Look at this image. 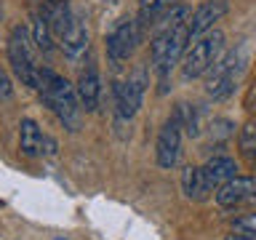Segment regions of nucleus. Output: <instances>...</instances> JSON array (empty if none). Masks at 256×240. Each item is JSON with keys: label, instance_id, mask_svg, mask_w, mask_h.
<instances>
[{"label": "nucleus", "instance_id": "1", "mask_svg": "<svg viewBox=\"0 0 256 240\" xmlns=\"http://www.w3.org/2000/svg\"><path fill=\"white\" fill-rule=\"evenodd\" d=\"M40 94H43V102L56 112V118L62 120V126L67 131H78L80 126V99L78 91L72 88L70 80H64L62 75H56L54 70L43 67V75H40Z\"/></svg>", "mask_w": 256, "mask_h": 240}, {"label": "nucleus", "instance_id": "2", "mask_svg": "<svg viewBox=\"0 0 256 240\" xmlns=\"http://www.w3.org/2000/svg\"><path fill=\"white\" fill-rule=\"evenodd\" d=\"M32 43L27 35V27L16 24L8 35V64H11L14 75L22 80V86H30V88H40V75L43 70L38 67V59H35V51H32Z\"/></svg>", "mask_w": 256, "mask_h": 240}, {"label": "nucleus", "instance_id": "3", "mask_svg": "<svg viewBox=\"0 0 256 240\" xmlns=\"http://www.w3.org/2000/svg\"><path fill=\"white\" fill-rule=\"evenodd\" d=\"M222 48H224V35L219 30L206 32L203 38H198L195 43L187 48V54H184V64H182L184 80H195L200 75H206V72L219 62Z\"/></svg>", "mask_w": 256, "mask_h": 240}, {"label": "nucleus", "instance_id": "4", "mask_svg": "<svg viewBox=\"0 0 256 240\" xmlns=\"http://www.w3.org/2000/svg\"><path fill=\"white\" fill-rule=\"evenodd\" d=\"M240 67H243V64H240V54L238 51L222 56V59L206 72V91H208V96H214L216 102L227 99V96L235 91Z\"/></svg>", "mask_w": 256, "mask_h": 240}, {"label": "nucleus", "instance_id": "5", "mask_svg": "<svg viewBox=\"0 0 256 240\" xmlns=\"http://www.w3.org/2000/svg\"><path fill=\"white\" fill-rule=\"evenodd\" d=\"M142 35H144V27L139 24V19H126V22H120L118 27L110 32L107 56H110L112 67H120L123 62L131 59L134 48L142 43Z\"/></svg>", "mask_w": 256, "mask_h": 240}, {"label": "nucleus", "instance_id": "6", "mask_svg": "<svg viewBox=\"0 0 256 240\" xmlns=\"http://www.w3.org/2000/svg\"><path fill=\"white\" fill-rule=\"evenodd\" d=\"M182 120L171 115L166 120V126L160 128L158 134V144H155V158H158V166L171 171V168L179 163V155H182Z\"/></svg>", "mask_w": 256, "mask_h": 240}, {"label": "nucleus", "instance_id": "7", "mask_svg": "<svg viewBox=\"0 0 256 240\" xmlns=\"http://www.w3.org/2000/svg\"><path fill=\"white\" fill-rule=\"evenodd\" d=\"M256 195V179L254 176H235L232 182L222 184L216 190V203L222 208H240V206H251V200Z\"/></svg>", "mask_w": 256, "mask_h": 240}, {"label": "nucleus", "instance_id": "8", "mask_svg": "<svg viewBox=\"0 0 256 240\" xmlns=\"http://www.w3.org/2000/svg\"><path fill=\"white\" fill-rule=\"evenodd\" d=\"M142 96H144V91L134 83L131 78H128V80H118L115 88H112L118 120H131L136 112H139V107H142Z\"/></svg>", "mask_w": 256, "mask_h": 240}, {"label": "nucleus", "instance_id": "9", "mask_svg": "<svg viewBox=\"0 0 256 240\" xmlns=\"http://www.w3.org/2000/svg\"><path fill=\"white\" fill-rule=\"evenodd\" d=\"M227 11H230L227 0H206L203 6H198V11L192 14V19H190V35H192V40H198V38H203L206 32H211L214 24L219 22Z\"/></svg>", "mask_w": 256, "mask_h": 240}, {"label": "nucleus", "instance_id": "10", "mask_svg": "<svg viewBox=\"0 0 256 240\" xmlns=\"http://www.w3.org/2000/svg\"><path fill=\"white\" fill-rule=\"evenodd\" d=\"M75 91H78L80 107H83L86 112H94V110H96V104H99V94H102L99 72H96L94 64H88V67L80 72V80H78Z\"/></svg>", "mask_w": 256, "mask_h": 240}, {"label": "nucleus", "instance_id": "11", "mask_svg": "<svg viewBox=\"0 0 256 240\" xmlns=\"http://www.w3.org/2000/svg\"><path fill=\"white\" fill-rule=\"evenodd\" d=\"M203 171H206V179L211 184V190H219L222 184H227L238 176V163L227 155H214L203 166Z\"/></svg>", "mask_w": 256, "mask_h": 240}, {"label": "nucleus", "instance_id": "12", "mask_svg": "<svg viewBox=\"0 0 256 240\" xmlns=\"http://www.w3.org/2000/svg\"><path fill=\"white\" fill-rule=\"evenodd\" d=\"M43 139H46V134L40 131V126L32 118H24L22 126H19V150H22V155L40 158L43 155Z\"/></svg>", "mask_w": 256, "mask_h": 240}, {"label": "nucleus", "instance_id": "13", "mask_svg": "<svg viewBox=\"0 0 256 240\" xmlns=\"http://www.w3.org/2000/svg\"><path fill=\"white\" fill-rule=\"evenodd\" d=\"M88 48V30H86V22L80 19V16H75L70 24V30L64 32L62 38V51L70 56V59H80V56L86 54Z\"/></svg>", "mask_w": 256, "mask_h": 240}, {"label": "nucleus", "instance_id": "14", "mask_svg": "<svg viewBox=\"0 0 256 240\" xmlns=\"http://www.w3.org/2000/svg\"><path fill=\"white\" fill-rule=\"evenodd\" d=\"M182 190L190 200H206L211 192V184L206 179V171L200 166H187L182 171Z\"/></svg>", "mask_w": 256, "mask_h": 240}, {"label": "nucleus", "instance_id": "15", "mask_svg": "<svg viewBox=\"0 0 256 240\" xmlns=\"http://www.w3.org/2000/svg\"><path fill=\"white\" fill-rule=\"evenodd\" d=\"M182 0H139V24L144 30L147 27H155V24L163 19L168 11H174Z\"/></svg>", "mask_w": 256, "mask_h": 240}, {"label": "nucleus", "instance_id": "16", "mask_svg": "<svg viewBox=\"0 0 256 240\" xmlns=\"http://www.w3.org/2000/svg\"><path fill=\"white\" fill-rule=\"evenodd\" d=\"M32 40H35V48L40 54L54 51V30H51V22H48L46 11L35 14V22H32Z\"/></svg>", "mask_w": 256, "mask_h": 240}, {"label": "nucleus", "instance_id": "17", "mask_svg": "<svg viewBox=\"0 0 256 240\" xmlns=\"http://www.w3.org/2000/svg\"><path fill=\"white\" fill-rule=\"evenodd\" d=\"M238 147H240V155H243L248 163L256 168V126L254 123H246L243 128H240Z\"/></svg>", "mask_w": 256, "mask_h": 240}, {"label": "nucleus", "instance_id": "18", "mask_svg": "<svg viewBox=\"0 0 256 240\" xmlns=\"http://www.w3.org/2000/svg\"><path fill=\"white\" fill-rule=\"evenodd\" d=\"M235 230H243V232H251V235H256V211L240 216V219H235Z\"/></svg>", "mask_w": 256, "mask_h": 240}, {"label": "nucleus", "instance_id": "19", "mask_svg": "<svg viewBox=\"0 0 256 240\" xmlns=\"http://www.w3.org/2000/svg\"><path fill=\"white\" fill-rule=\"evenodd\" d=\"M43 155L46 158H56V142L51 139V136H46V139H43Z\"/></svg>", "mask_w": 256, "mask_h": 240}, {"label": "nucleus", "instance_id": "20", "mask_svg": "<svg viewBox=\"0 0 256 240\" xmlns=\"http://www.w3.org/2000/svg\"><path fill=\"white\" fill-rule=\"evenodd\" d=\"M227 240H256V235H251V232H243V230H232Z\"/></svg>", "mask_w": 256, "mask_h": 240}, {"label": "nucleus", "instance_id": "21", "mask_svg": "<svg viewBox=\"0 0 256 240\" xmlns=\"http://www.w3.org/2000/svg\"><path fill=\"white\" fill-rule=\"evenodd\" d=\"M0 86H3V99L8 102V99H11V80L3 78V83H0Z\"/></svg>", "mask_w": 256, "mask_h": 240}]
</instances>
